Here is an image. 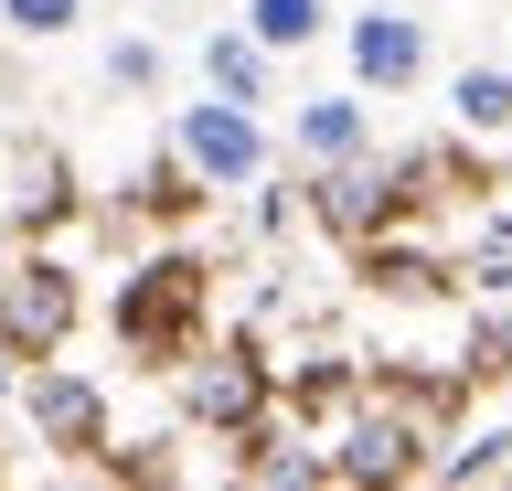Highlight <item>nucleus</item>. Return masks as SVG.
Listing matches in <instances>:
<instances>
[{"instance_id": "1", "label": "nucleus", "mask_w": 512, "mask_h": 491, "mask_svg": "<svg viewBox=\"0 0 512 491\" xmlns=\"http://www.w3.org/2000/svg\"><path fill=\"white\" fill-rule=\"evenodd\" d=\"M64 331H75V289H64V267H11V289H0V342H11V353H54Z\"/></svg>"}, {"instance_id": "2", "label": "nucleus", "mask_w": 512, "mask_h": 491, "mask_svg": "<svg viewBox=\"0 0 512 491\" xmlns=\"http://www.w3.org/2000/svg\"><path fill=\"white\" fill-rule=\"evenodd\" d=\"M192 299H203V267L171 257V267H150V289H128V299H118V331H128L150 363H171V331H182Z\"/></svg>"}, {"instance_id": "3", "label": "nucleus", "mask_w": 512, "mask_h": 491, "mask_svg": "<svg viewBox=\"0 0 512 491\" xmlns=\"http://www.w3.org/2000/svg\"><path fill=\"white\" fill-rule=\"evenodd\" d=\"M182 161L203 171V182H246V171L267 161V139H256V118H235V107H182Z\"/></svg>"}, {"instance_id": "4", "label": "nucleus", "mask_w": 512, "mask_h": 491, "mask_svg": "<svg viewBox=\"0 0 512 491\" xmlns=\"http://www.w3.org/2000/svg\"><path fill=\"white\" fill-rule=\"evenodd\" d=\"M352 75H363V86H416V75H427L416 11H363V22H352Z\"/></svg>"}, {"instance_id": "5", "label": "nucleus", "mask_w": 512, "mask_h": 491, "mask_svg": "<svg viewBox=\"0 0 512 491\" xmlns=\"http://www.w3.org/2000/svg\"><path fill=\"white\" fill-rule=\"evenodd\" d=\"M32 417H43L54 449H75V459L96 449V385H75V374H43V385H32Z\"/></svg>"}, {"instance_id": "6", "label": "nucleus", "mask_w": 512, "mask_h": 491, "mask_svg": "<svg viewBox=\"0 0 512 491\" xmlns=\"http://www.w3.org/2000/svg\"><path fill=\"white\" fill-rule=\"evenodd\" d=\"M299 139H310L320 161H342V150H363V107H352V97H320L310 118H299Z\"/></svg>"}, {"instance_id": "7", "label": "nucleus", "mask_w": 512, "mask_h": 491, "mask_svg": "<svg viewBox=\"0 0 512 491\" xmlns=\"http://www.w3.org/2000/svg\"><path fill=\"white\" fill-rule=\"evenodd\" d=\"M459 118H470V129H512V75L470 65V75H459Z\"/></svg>"}, {"instance_id": "8", "label": "nucleus", "mask_w": 512, "mask_h": 491, "mask_svg": "<svg viewBox=\"0 0 512 491\" xmlns=\"http://www.w3.org/2000/svg\"><path fill=\"white\" fill-rule=\"evenodd\" d=\"M310 33H320V0H256V43L288 54V43H310Z\"/></svg>"}, {"instance_id": "9", "label": "nucleus", "mask_w": 512, "mask_h": 491, "mask_svg": "<svg viewBox=\"0 0 512 491\" xmlns=\"http://www.w3.org/2000/svg\"><path fill=\"white\" fill-rule=\"evenodd\" d=\"M75 11H86V0H0L11 33H75Z\"/></svg>"}, {"instance_id": "10", "label": "nucleus", "mask_w": 512, "mask_h": 491, "mask_svg": "<svg viewBox=\"0 0 512 491\" xmlns=\"http://www.w3.org/2000/svg\"><path fill=\"white\" fill-rule=\"evenodd\" d=\"M342 470H384V481H395V470H406V427H363Z\"/></svg>"}]
</instances>
